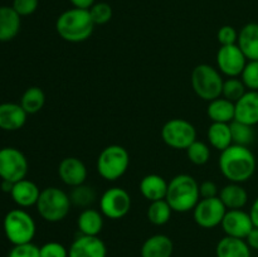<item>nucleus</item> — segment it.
<instances>
[{"label":"nucleus","mask_w":258,"mask_h":257,"mask_svg":"<svg viewBox=\"0 0 258 257\" xmlns=\"http://www.w3.org/2000/svg\"><path fill=\"white\" fill-rule=\"evenodd\" d=\"M219 170L229 183H244L253 176L257 168L256 156L247 146L232 144L221 151Z\"/></svg>","instance_id":"f257e3e1"},{"label":"nucleus","mask_w":258,"mask_h":257,"mask_svg":"<svg viewBox=\"0 0 258 257\" xmlns=\"http://www.w3.org/2000/svg\"><path fill=\"white\" fill-rule=\"evenodd\" d=\"M93 29L95 23L86 9L72 8L66 10L55 22V30L59 37L71 43L85 42L92 35Z\"/></svg>","instance_id":"f03ea898"},{"label":"nucleus","mask_w":258,"mask_h":257,"mask_svg":"<svg viewBox=\"0 0 258 257\" xmlns=\"http://www.w3.org/2000/svg\"><path fill=\"white\" fill-rule=\"evenodd\" d=\"M199 199V184L189 174H179L169 181L165 201L171 207L173 212L186 213L193 211Z\"/></svg>","instance_id":"7ed1b4c3"},{"label":"nucleus","mask_w":258,"mask_h":257,"mask_svg":"<svg viewBox=\"0 0 258 257\" xmlns=\"http://www.w3.org/2000/svg\"><path fill=\"white\" fill-rule=\"evenodd\" d=\"M35 207L39 216L44 221L49 223H57L68 216L72 203H71L70 194L66 193L64 190L57 186H48L40 190Z\"/></svg>","instance_id":"20e7f679"},{"label":"nucleus","mask_w":258,"mask_h":257,"mask_svg":"<svg viewBox=\"0 0 258 257\" xmlns=\"http://www.w3.org/2000/svg\"><path fill=\"white\" fill-rule=\"evenodd\" d=\"M191 87L198 97L204 101L216 100L221 97L224 80L218 68L207 63L198 65L191 72Z\"/></svg>","instance_id":"39448f33"},{"label":"nucleus","mask_w":258,"mask_h":257,"mask_svg":"<svg viewBox=\"0 0 258 257\" xmlns=\"http://www.w3.org/2000/svg\"><path fill=\"white\" fill-rule=\"evenodd\" d=\"M3 227L7 238L14 246L32 242L37 231L34 219L24 209H13L8 212Z\"/></svg>","instance_id":"423d86ee"},{"label":"nucleus","mask_w":258,"mask_h":257,"mask_svg":"<svg viewBox=\"0 0 258 257\" xmlns=\"http://www.w3.org/2000/svg\"><path fill=\"white\" fill-rule=\"evenodd\" d=\"M130 155L121 145H108L97 158V171L103 179L115 181L127 171Z\"/></svg>","instance_id":"0eeeda50"},{"label":"nucleus","mask_w":258,"mask_h":257,"mask_svg":"<svg viewBox=\"0 0 258 257\" xmlns=\"http://www.w3.org/2000/svg\"><path fill=\"white\" fill-rule=\"evenodd\" d=\"M164 143L173 149L186 150L197 140V130L191 122L184 118H171L161 128Z\"/></svg>","instance_id":"6e6552de"},{"label":"nucleus","mask_w":258,"mask_h":257,"mask_svg":"<svg viewBox=\"0 0 258 257\" xmlns=\"http://www.w3.org/2000/svg\"><path fill=\"white\" fill-rule=\"evenodd\" d=\"M28 160L17 148L7 146L0 149V178L12 183L25 179L28 174Z\"/></svg>","instance_id":"1a4fd4ad"},{"label":"nucleus","mask_w":258,"mask_h":257,"mask_svg":"<svg viewBox=\"0 0 258 257\" xmlns=\"http://www.w3.org/2000/svg\"><path fill=\"white\" fill-rule=\"evenodd\" d=\"M131 197L126 189L112 186L103 191L100 198V211L103 217L121 219L130 212Z\"/></svg>","instance_id":"9d476101"},{"label":"nucleus","mask_w":258,"mask_h":257,"mask_svg":"<svg viewBox=\"0 0 258 257\" xmlns=\"http://www.w3.org/2000/svg\"><path fill=\"white\" fill-rule=\"evenodd\" d=\"M226 212V206L222 203L219 197L201 198L193 209V218L199 227L211 229L221 226Z\"/></svg>","instance_id":"9b49d317"},{"label":"nucleus","mask_w":258,"mask_h":257,"mask_svg":"<svg viewBox=\"0 0 258 257\" xmlns=\"http://www.w3.org/2000/svg\"><path fill=\"white\" fill-rule=\"evenodd\" d=\"M217 68L227 77H238L247 65V58L238 44L221 45L217 52Z\"/></svg>","instance_id":"f8f14e48"},{"label":"nucleus","mask_w":258,"mask_h":257,"mask_svg":"<svg viewBox=\"0 0 258 257\" xmlns=\"http://www.w3.org/2000/svg\"><path fill=\"white\" fill-rule=\"evenodd\" d=\"M226 236L246 239L249 232L254 228L249 212L243 209H227L224 218L221 223Z\"/></svg>","instance_id":"ddd939ff"},{"label":"nucleus","mask_w":258,"mask_h":257,"mask_svg":"<svg viewBox=\"0 0 258 257\" xmlns=\"http://www.w3.org/2000/svg\"><path fill=\"white\" fill-rule=\"evenodd\" d=\"M107 248L102 239L98 236L80 237L72 242L68 249V257H106Z\"/></svg>","instance_id":"4468645a"},{"label":"nucleus","mask_w":258,"mask_h":257,"mask_svg":"<svg viewBox=\"0 0 258 257\" xmlns=\"http://www.w3.org/2000/svg\"><path fill=\"white\" fill-rule=\"evenodd\" d=\"M58 175L66 185L73 188L85 184L87 179V168L81 159L68 156L63 159L58 165Z\"/></svg>","instance_id":"2eb2a0df"},{"label":"nucleus","mask_w":258,"mask_h":257,"mask_svg":"<svg viewBox=\"0 0 258 257\" xmlns=\"http://www.w3.org/2000/svg\"><path fill=\"white\" fill-rule=\"evenodd\" d=\"M234 120L247 125L258 123V91H247L236 103Z\"/></svg>","instance_id":"dca6fc26"},{"label":"nucleus","mask_w":258,"mask_h":257,"mask_svg":"<svg viewBox=\"0 0 258 257\" xmlns=\"http://www.w3.org/2000/svg\"><path fill=\"white\" fill-rule=\"evenodd\" d=\"M28 113L20 103H0V128L5 131H17L27 122Z\"/></svg>","instance_id":"f3484780"},{"label":"nucleus","mask_w":258,"mask_h":257,"mask_svg":"<svg viewBox=\"0 0 258 257\" xmlns=\"http://www.w3.org/2000/svg\"><path fill=\"white\" fill-rule=\"evenodd\" d=\"M39 194L40 190L34 181L29 179H22L14 183L10 196L17 206H19L20 208H28L37 204Z\"/></svg>","instance_id":"a211bd4d"},{"label":"nucleus","mask_w":258,"mask_h":257,"mask_svg":"<svg viewBox=\"0 0 258 257\" xmlns=\"http://www.w3.org/2000/svg\"><path fill=\"white\" fill-rule=\"evenodd\" d=\"M168 181L159 174H148L141 179L139 184L140 193L149 202L165 199L168 193Z\"/></svg>","instance_id":"6ab92c4d"},{"label":"nucleus","mask_w":258,"mask_h":257,"mask_svg":"<svg viewBox=\"0 0 258 257\" xmlns=\"http://www.w3.org/2000/svg\"><path fill=\"white\" fill-rule=\"evenodd\" d=\"M174 243L166 234H154L149 237L141 247V257H171Z\"/></svg>","instance_id":"aec40b11"},{"label":"nucleus","mask_w":258,"mask_h":257,"mask_svg":"<svg viewBox=\"0 0 258 257\" xmlns=\"http://www.w3.org/2000/svg\"><path fill=\"white\" fill-rule=\"evenodd\" d=\"M237 44L247 60H258V23H248L242 28Z\"/></svg>","instance_id":"412c9836"},{"label":"nucleus","mask_w":258,"mask_h":257,"mask_svg":"<svg viewBox=\"0 0 258 257\" xmlns=\"http://www.w3.org/2000/svg\"><path fill=\"white\" fill-rule=\"evenodd\" d=\"M219 199L227 209H243L248 202V193L239 183H229L219 190Z\"/></svg>","instance_id":"4be33fe9"},{"label":"nucleus","mask_w":258,"mask_h":257,"mask_svg":"<svg viewBox=\"0 0 258 257\" xmlns=\"http://www.w3.org/2000/svg\"><path fill=\"white\" fill-rule=\"evenodd\" d=\"M217 257H251V248L246 239L226 236L219 239L216 247Z\"/></svg>","instance_id":"5701e85b"},{"label":"nucleus","mask_w":258,"mask_h":257,"mask_svg":"<svg viewBox=\"0 0 258 257\" xmlns=\"http://www.w3.org/2000/svg\"><path fill=\"white\" fill-rule=\"evenodd\" d=\"M20 30V15L13 7H0V42L14 39Z\"/></svg>","instance_id":"b1692460"},{"label":"nucleus","mask_w":258,"mask_h":257,"mask_svg":"<svg viewBox=\"0 0 258 257\" xmlns=\"http://www.w3.org/2000/svg\"><path fill=\"white\" fill-rule=\"evenodd\" d=\"M77 227L81 234L98 236L103 228V214L97 209H83L77 218Z\"/></svg>","instance_id":"393cba45"},{"label":"nucleus","mask_w":258,"mask_h":257,"mask_svg":"<svg viewBox=\"0 0 258 257\" xmlns=\"http://www.w3.org/2000/svg\"><path fill=\"white\" fill-rule=\"evenodd\" d=\"M234 111H236L234 102L221 96L209 102L207 107V115L212 122L231 123L234 120Z\"/></svg>","instance_id":"a878e982"},{"label":"nucleus","mask_w":258,"mask_h":257,"mask_svg":"<svg viewBox=\"0 0 258 257\" xmlns=\"http://www.w3.org/2000/svg\"><path fill=\"white\" fill-rule=\"evenodd\" d=\"M207 139H208L211 146H213L218 151L226 150L228 146L233 144L231 126H229V123L212 122V125L208 127V131H207Z\"/></svg>","instance_id":"bb28decb"},{"label":"nucleus","mask_w":258,"mask_h":257,"mask_svg":"<svg viewBox=\"0 0 258 257\" xmlns=\"http://www.w3.org/2000/svg\"><path fill=\"white\" fill-rule=\"evenodd\" d=\"M45 103V95L42 88L33 86L27 88L20 98V106L24 108L28 115L39 112Z\"/></svg>","instance_id":"cd10ccee"},{"label":"nucleus","mask_w":258,"mask_h":257,"mask_svg":"<svg viewBox=\"0 0 258 257\" xmlns=\"http://www.w3.org/2000/svg\"><path fill=\"white\" fill-rule=\"evenodd\" d=\"M171 213H173V209L169 206L168 202L165 199H161V201L150 202L146 216L150 223L155 226H164L170 221Z\"/></svg>","instance_id":"c85d7f7f"},{"label":"nucleus","mask_w":258,"mask_h":257,"mask_svg":"<svg viewBox=\"0 0 258 257\" xmlns=\"http://www.w3.org/2000/svg\"><path fill=\"white\" fill-rule=\"evenodd\" d=\"M229 126H231L232 141H233V144L249 148V145L254 143V139H256V131L253 128L254 126L247 125V123L239 122V121L236 120L232 121Z\"/></svg>","instance_id":"c756f323"},{"label":"nucleus","mask_w":258,"mask_h":257,"mask_svg":"<svg viewBox=\"0 0 258 257\" xmlns=\"http://www.w3.org/2000/svg\"><path fill=\"white\" fill-rule=\"evenodd\" d=\"M70 199L72 206L80 207V208H90L91 204L96 201V191L92 186L81 184V185L73 186L70 193Z\"/></svg>","instance_id":"7c9ffc66"},{"label":"nucleus","mask_w":258,"mask_h":257,"mask_svg":"<svg viewBox=\"0 0 258 257\" xmlns=\"http://www.w3.org/2000/svg\"><path fill=\"white\" fill-rule=\"evenodd\" d=\"M247 92V88L241 78L229 77L224 81L223 91H222V97L232 101L236 103L244 93Z\"/></svg>","instance_id":"2f4dec72"},{"label":"nucleus","mask_w":258,"mask_h":257,"mask_svg":"<svg viewBox=\"0 0 258 257\" xmlns=\"http://www.w3.org/2000/svg\"><path fill=\"white\" fill-rule=\"evenodd\" d=\"M185 151L189 160L196 165H204L211 158V149L203 141L196 140Z\"/></svg>","instance_id":"473e14b6"},{"label":"nucleus","mask_w":258,"mask_h":257,"mask_svg":"<svg viewBox=\"0 0 258 257\" xmlns=\"http://www.w3.org/2000/svg\"><path fill=\"white\" fill-rule=\"evenodd\" d=\"M88 12H90V15L92 18V22L95 23V25L106 24L112 18V8L107 3H95L88 9Z\"/></svg>","instance_id":"72a5a7b5"},{"label":"nucleus","mask_w":258,"mask_h":257,"mask_svg":"<svg viewBox=\"0 0 258 257\" xmlns=\"http://www.w3.org/2000/svg\"><path fill=\"white\" fill-rule=\"evenodd\" d=\"M242 82L248 91H258V60H248L241 75Z\"/></svg>","instance_id":"f704fd0d"},{"label":"nucleus","mask_w":258,"mask_h":257,"mask_svg":"<svg viewBox=\"0 0 258 257\" xmlns=\"http://www.w3.org/2000/svg\"><path fill=\"white\" fill-rule=\"evenodd\" d=\"M40 257H68V249L59 242H47L39 247Z\"/></svg>","instance_id":"c9c22d12"},{"label":"nucleus","mask_w":258,"mask_h":257,"mask_svg":"<svg viewBox=\"0 0 258 257\" xmlns=\"http://www.w3.org/2000/svg\"><path fill=\"white\" fill-rule=\"evenodd\" d=\"M8 257H40L39 247L35 246L32 242L24 244H15L10 249Z\"/></svg>","instance_id":"e433bc0d"},{"label":"nucleus","mask_w":258,"mask_h":257,"mask_svg":"<svg viewBox=\"0 0 258 257\" xmlns=\"http://www.w3.org/2000/svg\"><path fill=\"white\" fill-rule=\"evenodd\" d=\"M217 39L221 45L237 44L238 32L232 25H223V27L219 28L218 33H217Z\"/></svg>","instance_id":"4c0bfd02"},{"label":"nucleus","mask_w":258,"mask_h":257,"mask_svg":"<svg viewBox=\"0 0 258 257\" xmlns=\"http://www.w3.org/2000/svg\"><path fill=\"white\" fill-rule=\"evenodd\" d=\"M39 0H14L13 2V9L20 15V17H28L37 10Z\"/></svg>","instance_id":"58836bf2"},{"label":"nucleus","mask_w":258,"mask_h":257,"mask_svg":"<svg viewBox=\"0 0 258 257\" xmlns=\"http://www.w3.org/2000/svg\"><path fill=\"white\" fill-rule=\"evenodd\" d=\"M199 193L201 198H214L219 196V189L217 184L212 180H204L199 184Z\"/></svg>","instance_id":"ea45409f"},{"label":"nucleus","mask_w":258,"mask_h":257,"mask_svg":"<svg viewBox=\"0 0 258 257\" xmlns=\"http://www.w3.org/2000/svg\"><path fill=\"white\" fill-rule=\"evenodd\" d=\"M246 242L249 246L251 249H256L258 251V228L254 227L251 232L248 233V236L246 237Z\"/></svg>","instance_id":"a19ab883"},{"label":"nucleus","mask_w":258,"mask_h":257,"mask_svg":"<svg viewBox=\"0 0 258 257\" xmlns=\"http://www.w3.org/2000/svg\"><path fill=\"white\" fill-rule=\"evenodd\" d=\"M72 3L73 8H78V9H86L88 10L93 4L95 0H70Z\"/></svg>","instance_id":"79ce46f5"},{"label":"nucleus","mask_w":258,"mask_h":257,"mask_svg":"<svg viewBox=\"0 0 258 257\" xmlns=\"http://www.w3.org/2000/svg\"><path fill=\"white\" fill-rule=\"evenodd\" d=\"M249 216H251L252 222H253V226L258 228V197L254 199L253 203H252L251 211H249Z\"/></svg>","instance_id":"37998d69"},{"label":"nucleus","mask_w":258,"mask_h":257,"mask_svg":"<svg viewBox=\"0 0 258 257\" xmlns=\"http://www.w3.org/2000/svg\"><path fill=\"white\" fill-rule=\"evenodd\" d=\"M14 186V183L9 180H2V190L5 191V193H12V189Z\"/></svg>","instance_id":"c03bdc74"}]
</instances>
